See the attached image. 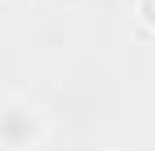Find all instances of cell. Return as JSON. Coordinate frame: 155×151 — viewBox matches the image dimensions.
Instances as JSON below:
<instances>
[{"instance_id": "cell-1", "label": "cell", "mask_w": 155, "mask_h": 151, "mask_svg": "<svg viewBox=\"0 0 155 151\" xmlns=\"http://www.w3.org/2000/svg\"><path fill=\"white\" fill-rule=\"evenodd\" d=\"M42 139V113L25 101L0 105V147L4 151H29Z\"/></svg>"}, {"instance_id": "cell-2", "label": "cell", "mask_w": 155, "mask_h": 151, "mask_svg": "<svg viewBox=\"0 0 155 151\" xmlns=\"http://www.w3.org/2000/svg\"><path fill=\"white\" fill-rule=\"evenodd\" d=\"M134 13H138V21L147 25V29H155V0H138Z\"/></svg>"}]
</instances>
